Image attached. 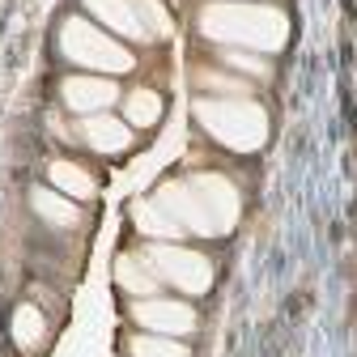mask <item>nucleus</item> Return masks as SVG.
Here are the masks:
<instances>
[{
    "mask_svg": "<svg viewBox=\"0 0 357 357\" xmlns=\"http://www.w3.org/2000/svg\"><path fill=\"white\" fill-rule=\"evenodd\" d=\"M153 204L178 221V230H196V234H221V230H230L234 217H238L234 188L226 178H213V174L162 188Z\"/></svg>",
    "mask_w": 357,
    "mask_h": 357,
    "instance_id": "1",
    "label": "nucleus"
},
{
    "mask_svg": "<svg viewBox=\"0 0 357 357\" xmlns=\"http://www.w3.org/2000/svg\"><path fill=\"white\" fill-rule=\"evenodd\" d=\"M200 30L221 43H247V47L277 52L285 43V17L277 9H259V5H208L200 13Z\"/></svg>",
    "mask_w": 357,
    "mask_h": 357,
    "instance_id": "2",
    "label": "nucleus"
},
{
    "mask_svg": "<svg viewBox=\"0 0 357 357\" xmlns=\"http://www.w3.org/2000/svg\"><path fill=\"white\" fill-rule=\"evenodd\" d=\"M196 119L213 132L217 141H226L234 149H259L264 137H268V119L255 102H238V98H226V102H196Z\"/></svg>",
    "mask_w": 357,
    "mask_h": 357,
    "instance_id": "3",
    "label": "nucleus"
},
{
    "mask_svg": "<svg viewBox=\"0 0 357 357\" xmlns=\"http://www.w3.org/2000/svg\"><path fill=\"white\" fill-rule=\"evenodd\" d=\"M60 47H64L68 60L89 64V68H107V73H128L132 68V56L119 47V43H111L107 34H98L89 22H64Z\"/></svg>",
    "mask_w": 357,
    "mask_h": 357,
    "instance_id": "4",
    "label": "nucleus"
},
{
    "mask_svg": "<svg viewBox=\"0 0 357 357\" xmlns=\"http://www.w3.org/2000/svg\"><path fill=\"white\" fill-rule=\"evenodd\" d=\"M145 264L153 268V277L178 285V289H188V294H204L213 285V268L204 255L196 251H183V247H153L145 255Z\"/></svg>",
    "mask_w": 357,
    "mask_h": 357,
    "instance_id": "5",
    "label": "nucleus"
},
{
    "mask_svg": "<svg viewBox=\"0 0 357 357\" xmlns=\"http://www.w3.org/2000/svg\"><path fill=\"white\" fill-rule=\"evenodd\" d=\"M132 315H137V324H145V328H153L162 336H183V332L196 328L192 306H183V302H162V298L158 302H137Z\"/></svg>",
    "mask_w": 357,
    "mask_h": 357,
    "instance_id": "6",
    "label": "nucleus"
},
{
    "mask_svg": "<svg viewBox=\"0 0 357 357\" xmlns=\"http://www.w3.org/2000/svg\"><path fill=\"white\" fill-rule=\"evenodd\" d=\"M89 13H98V22H107L111 30L128 34V38H149L145 17H141V0H85Z\"/></svg>",
    "mask_w": 357,
    "mask_h": 357,
    "instance_id": "7",
    "label": "nucleus"
},
{
    "mask_svg": "<svg viewBox=\"0 0 357 357\" xmlns=\"http://www.w3.org/2000/svg\"><path fill=\"white\" fill-rule=\"evenodd\" d=\"M119 94H115V85L111 81H98V77H73L64 81V102L73 111H85V115H94L102 107H111Z\"/></svg>",
    "mask_w": 357,
    "mask_h": 357,
    "instance_id": "8",
    "label": "nucleus"
},
{
    "mask_svg": "<svg viewBox=\"0 0 357 357\" xmlns=\"http://www.w3.org/2000/svg\"><path fill=\"white\" fill-rule=\"evenodd\" d=\"M81 137L94 145V149H102V153H119V149H128L132 132H128V123H119L111 115H89L81 123Z\"/></svg>",
    "mask_w": 357,
    "mask_h": 357,
    "instance_id": "9",
    "label": "nucleus"
},
{
    "mask_svg": "<svg viewBox=\"0 0 357 357\" xmlns=\"http://www.w3.org/2000/svg\"><path fill=\"white\" fill-rule=\"evenodd\" d=\"M115 281H119L123 289H132V294H153V289H158L153 268H145L141 259H132V255H123V259L115 264Z\"/></svg>",
    "mask_w": 357,
    "mask_h": 357,
    "instance_id": "10",
    "label": "nucleus"
},
{
    "mask_svg": "<svg viewBox=\"0 0 357 357\" xmlns=\"http://www.w3.org/2000/svg\"><path fill=\"white\" fill-rule=\"evenodd\" d=\"M52 183H56L60 192L77 196V200L94 196V178H89V174H85L81 166H73V162H56V166H52Z\"/></svg>",
    "mask_w": 357,
    "mask_h": 357,
    "instance_id": "11",
    "label": "nucleus"
},
{
    "mask_svg": "<svg viewBox=\"0 0 357 357\" xmlns=\"http://www.w3.org/2000/svg\"><path fill=\"white\" fill-rule=\"evenodd\" d=\"M123 111H128V123L145 128V123H158V115H162V98L153 94V89H137V94H128Z\"/></svg>",
    "mask_w": 357,
    "mask_h": 357,
    "instance_id": "12",
    "label": "nucleus"
},
{
    "mask_svg": "<svg viewBox=\"0 0 357 357\" xmlns=\"http://www.w3.org/2000/svg\"><path fill=\"white\" fill-rule=\"evenodd\" d=\"M34 208L47 217L52 226H77V221H81V213H77L68 200H60L56 192H34Z\"/></svg>",
    "mask_w": 357,
    "mask_h": 357,
    "instance_id": "13",
    "label": "nucleus"
},
{
    "mask_svg": "<svg viewBox=\"0 0 357 357\" xmlns=\"http://www.w3.org/2000/svg\"><path fill=\"white\" fill-rule=\"evenodd\" d=\"M13 336L22 349H38L43 344V315L34 306H17V315H13Z\"/></svg>",
    "mask_w": 357,
    "mask_h": 357,
    "instance_id": "14",
    "label": "nucleus"
},
{
    "mask_svg": "<svg viewBox=\"0 0 357 357\" xmlns=\"http://www.w3.org/2000/svg\"><path fill=\"white\" fill-rule=\"evenodd\" d=\"M137 226L145 234H158V238H174L178 234V221L170 213H162L158 204H137Z\"/></svg>",
    "mask_w": 357,
    "mask_h": 357,
    "instance_id": "15",
    "label": "nucleus"
},
{
    "mask_svg": "<svg viewBox=\"0 0 357 357\" xmlns=\"http://www.w3.org/2000/svg\"><path fill=\"white\" fill-rule=\"evenodd\" d=\"M132 357H188V349L174 340H162V336H137L132 340Z\"/></svg>",
    "mask_w": 357,
    "mask_h": 357,
    "instance_id": "16",
    "label": "nucleus"
},
{
    "mask_svg": "<svg viewBox=\"0 0 357 357\" xmlns=\"http://www.w3.org/2000/svg\"><path fill=\"white\" fill-rule=\"evenodd\" d=\"M226 64H238V68H247V73H268L264 60H251V56H238V52H226Z\"/></svg>",
    "mask_w": 357,
    "mask_h": 357,
    "instance_id": "17",
    "label": "nucleus"
}]
</instances>
